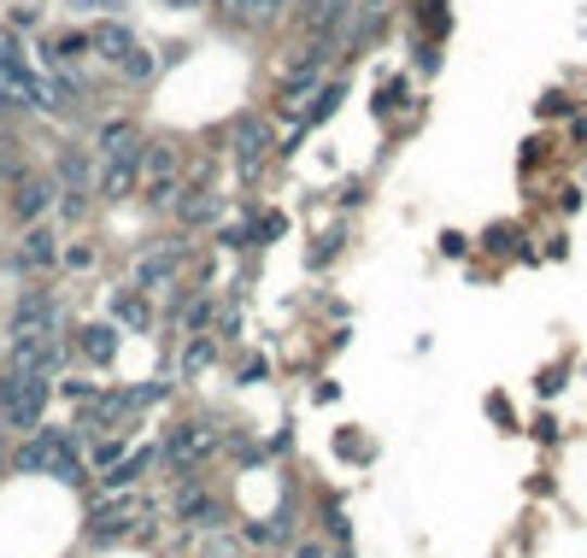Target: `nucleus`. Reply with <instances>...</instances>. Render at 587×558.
<instances>
[{
    "label": "nucleus",
    "instance_id": "3",
    "mask_svg": "<svg viewBox=\"0 0 587 558\" xmlns=\"http://www.w3.org/2000/svg\"><path fill=\"white\" fill-rule=\"evenodd\" d=\"M60 218H82L89 212V194H94V177H89V153L82 148H65L60 153Z\"/></svg>",
    "mask_w": 587,
    "mask_h": 558
},
{
    "label": "nucleus",
    "instance_id": "5",
    "mask_svg": "<svg viewBox=\"0 0 587 558\" xmlns=\"http://www.w3.org/2000/svg\"><path fill=\"white\" fill-rule=\"evenodd\" d=\"M141 177H148V206H165L170 194H177V148H141Z\"/></svg>",
    "mask_w": 587,
    "mask_h": 558
},
{
    "label": "nucleus",
    "instance_id": "27",
    "mask_svg": "<svg viewBox=\"0 0 587 558\" xmlns=\"http://www.w3.org/2000/svg\"><path fill=\"white\" fill-rule=\"evenodd\" d=\"M294 558H323V547H299Z\"/></svg>",
    "mask_w": 587,
    "mask_h": 558
},
{
    "label": "nucleus",
    "instance_id": "9",
    "mask_svg": "<svg viewBox=\"0 0 587 558\" xmlns=\"http://www.w3.org/2000/svg\"><path fill=\"white\" fill-rule=\"evenodd\" d=\"M212 447H218V435H212L206 423H182L177 435H170V465H182V470H189V465L206 459Z\"/></svg>",
    "mask_w": 587,
    "mask_h": 558
},
{
    "label": "nucleus",
    "instance_id": "16",
    "mask_svg": "<svg viewBox=\"0 0 587 558\" xmlns=\"http://www.w3.org/2000/svg\"><path fill=\"white\" fill-rule=\"evenodd\" d=\"M48 200H53V189L41 177H24L18 182V200H12V206H18V218H41V212H48Z\"/></svg>",
    "mask_w": 587,
    "mask_h": 558
},
{
    "label": "nucleus",
    "instance_id": "13",
    "mask_svg": "<svg viewBox=\"0 0 587 558\" xmlns=\"http://www.w3.org/2000/svg\"><path fill=\"white\" fill-rule=\"evenodd\" d=\"M124 153H141V136H136L130 118H112L94 141V160H124Z\"/></svg>",
    "mask_w": 587,
    "mask_h": 558
},
{
    "label": "nucleus",
    "instance_id": "14",
    "mask_svg": "<svg viewBox=\"0 0 587 558\" xmlns=\"http://www.w3.org/2000/svg\"><path fill=\"white\" fill-rule=\"evenodd\" d=\"M153 459H159L153 447H136V453H124V459L106 470V489H136V482H141V470H153Z\"/></svg>",
    "mask_w": 587,
    "mask_h": 558
},
{
    "label": "nucleus",
    "instance_id": "6",
    "mask_svg": "<svg viewBox=\"0 0 587 558\" xmlns=\"http://www.w3.org/2000/svg\"><path fill=\"white\" fill-rule=\"evenodd\" d=\"M12 370L53 377V370H60V341L53 335H12Z\"/></svg>",
    "mask_w": 587,
    "mask_h": 558
},
{
    "label": "nucleus",
    "instance_id": "20",
    "mask_svg": "<svg viewBox=\"0 0 587 558\" xmlns=\"http://www.w3.org/2000/svg\"><path fill=\"white\" fill-rule=\"evenodd\" d=\"M170 270H177V253H159L136 270V289H159V282H170Z\"/></svg>",
    "mask_w": 587,
    "mask_h": 558
},
{
    "label": "nucleus",
    "instance_id": "2",
    "mask_svg": "<svg viewBox=\"0 0 587 558\" xmlns=\"http://www.w3.org/2000/svg\"><path fill=\"white\" fill-rule=\"evenodd\" d=\"M18 470H48L60 482H82V459H77V441L65 429H41L30 447H18Z\"/></svg>",
    "mask_w": 587,
    "mask_h": 558
},
{
    "label": "nucleus",
    "instance_id": "8",
    "mask_svg": "<svg viewBox=\"0 0 587 558\" xmlns=\"http://www.w3.org/2000/svg\"><path fill=\"white\" fill-rule=\"evenodd\" d=\"M265 148H270V130H265L259 118H241L235 124V165H241V177H259Z\"/></svg>",
    "mask_w": 587,
    "mask_h": 558
},
{
    "label": "nucleus",
    "instance_id": "26",
    "mask_svg": "<svg viewBox=\"0 0 587 558\" xmlns=\"http://www.w3.org/2000/svg\"><path fill=\"white\" fill-rule=\"evenodd\" d=\"M71 7H82V12H94V7H112V0H71Z\"/></svg>",
    "mask_w": 587,
    "mask_h": 558
},
{
    "label": "nucleus",
    "instance_id": "10",
    "mask_svg": "<svg viewBox=\"0 0 587 558\" xmlns=\"http://www.w3.org/2000/svg\"><path fill=\"white\" fill-rule=\"evenodd\" d=\"M177 511H182V523H194V529H218V523H224V499L206 494L200 482H189V489H182Z\"/></svg>",
    "mask_w": 587,
    "mask_h": 558
},
{
    "label": "nucleus",
    "instance_id": "25",
    "mask_svg": "<svg viewBox=\"0 0 587 558\" xmlns=\"http://www.w3.org/2000/svg\"><path fill=\"white\" fill-rule=\"evenodd\" d=\"M118 312H124V318H130V324H148V306H141V300H136V294H130V300H124V306H118Z\"/></svg>",
    "mask_w": 587,
    "mask_h": 558
},
{
    "label": "nucleus",
    "instance_id": "15",
    "mask_svg": "<svg viewBox=\"0 0 587 558\" xmlns=\"http://www.w3.org/2000/svg\"><path fill=\"white\" fill-rule=\"evenodd\" d=\"M82 353L100 359V365H112V359H118V329H112V324H89V329H82Z\"/></svg>",
    "mask_w": 587,
    "mask_h": 558
},
{
    "label": "nucleus",
    "instance_id": "22",
    "mask_svg": "<svg viewBox=\"0 0 587 558\" xmlns=\"http://www.w3.org/2000/svg\"><path fill=\"white\" fill-rule=\"evenodd\" d=\"M206 365H212V341H189V347H182V370L194 377V370H206Z\"/></svg>",
    "mask_w": 587,
    "mask_h": 558
},
{
    "label": "nucleus",
    "instance_id": "19",
    "mask_svg": "<svg viewBox=\"0 0 587 558\" xmlns=\"http://www.w3.org/2000/svg\"><path fill=\"white\" fill-rule=\"evenodd\" d=\"M341 18H347V0H311V12H306V24H311L318 36H329Z\"/></svg>",
    "mask_w": 587,
    "mask_h": 558
},
{
    "label": "nucleus",
    "instance_id": "17",
    "mask_svg": "<svg viewBox=\"0 0 587 558\" xmlns=\"http://www.w3.org/2000/svg\"><path fill=\"white\" fill-rule=\"evenodd\" d=\"M282 7H289V0H224V12L241 24H265V18H277Z\"/></svg>",
    "mask_w": 587,
    "mask_h": 558
},
{
    "label": "nucleus",
    "instance_id": "18",
    "mask_svg": "<svg viewBox=\"0 0 587 558\" xmlns=\"http://www.w3.org/2000/svg\"><path fill=\"white\" fill-rule=\"evenodd\" d=\"M18 265H24V270H48V265H53V236H48V230H30V236H24Z\"/></svg>",
    "mask_w": 587,
    "mask_h": 558
},
{
    "label": "nucleus",
    "instance_id": "1",
    "mask_svg": "<svg viewBox=\"0 0 587 558\" xmlns=\"http://www.w3.org/2000/svg\"><path fill=\"white\" fill-rule=\"evenodd\" d=\"M0 411H7L12 429H36L41 411H48V377H36V370H7V377H0Z\"/></svg>",
    "mask_w": 587,
    "mask_h": 558
},
{
    "label": "nucleus",
    "instance_id": "23",
    "mask_svg": "<svg viewBox=\"0 0 587 558\" xmlns=\"http://www.w3.org/2000/svg\"><path fill=\"white\" fill-rule=\"evenodd\" d=\"M153 65H159V60H153V53H141V48H136L130 60H124V77H136V83H141V77H153Z\"/></svg>",
    "mask_w": 587,
    "mask_h": 558
},
{
    "label": "nucleus",
    "instance_id": "24",
    "mask_svg": "<svg viewBox=\"0 0 587 558\" xmlns=\"http://www.w3.org/2000/svg\"><path fill=\"white\" fill-rule=\"evenodd\" d=\"M118 465V441H100L94 435V470H112Z\"/></svg>",
    "mask_w": 587,
    "mask_h": 558
},
{
    "label": "nucleus",
    "instance_id": "12",
    "mask_svg": "<svg viewBox=\"0 0 587 558\" xmlns=\"http://www.w3.org/2000/svg\"><path fill=\"white\" fill-rule=\"evenodd\" d=\"M89 48L100 53V60H112V65H124V60H130V53H136V36H130V30H124V24H118V18H106V24H100V30L89 36Z\"/></svg>",
    "mask_w": 587,
    "mask_h": 558
},
{
    "label": "nucleus",
    "instance_id": "28",
    "mask_svg": "<svg viewBox=\"0 0 587 558\" xmlns=\"http://www.w3.org/2000/svg\"><path fill=\"white\" fill-rule=\"evenodd\" d=\"M170 7H182V12H194V7H200V0H170Z\"/></svg>",
    "mask_w": 587,
    "mask_h": 558
},
{
    "label": "nucleus",
    "instance_id": "7",
    "mask_svg": "<svg viewBox=\"0 0 587 558\" xmlns=\"http://www.w3.org/2000/svg\"><path fill=\"white\" fill-rule=\"evenodd\" d=\"M141 518H148V506H141V499H112V506H100V511H94L89 535H94V541H118L124 529H136Z\"/></svg>",
    "mask_w": 587,
    "mask_h": 558
},
{
    "label": "nucleus",
    "instance_id": "4",
    "mask_svg": "<svg viewBox=\"0 0 587 558\" xmlns=\"http://www.w3.org/2000/svg\"><path fill=\"white\" fill-rule=\"evenodd\" d=\"M53 324H60V300L48 289H24L12 300V335H53Z\"/></svg>",
    "mask_w": 587,
    "mask_h": 558
},
{
    "label": "nucleus",
    "instance_id": "11",
    "mask_svg": "<svg viewBox=\"0 0 587 558\" xmlns=\"http://www.w3.org/2000/svg\"><path fill=\"white\" fill-rule=\"evenodd\" d=\"M141 177V153H124V160H100V194L106 200H124Z\"/></svg>",
    "mask_w": 587,
    "mask_h": 558
},
{
    "label": "nucleus",
    "instance_id": "21",
    "mask_svg": "<svg viewBox=\"0 0 587 558\" xmlns=\"http://www.w3.org/2000/svg\"><path fill=\"white\" fill-rule=\"evenodd\" d=\"M212 218H218V200H212V194H189V200H182V224H212Z\"/></svg>",
    "mask_w": 587,
    "mask_h": 558
}]
</instances>
